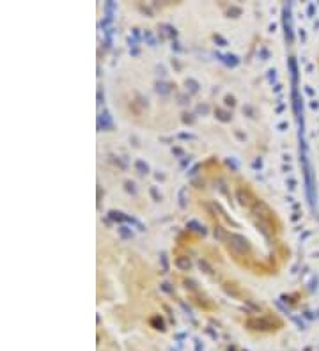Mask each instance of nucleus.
Masks as SVG:
<instances>
[{"instance_id":"nucleus-38","label":"nucleus","mask_w":319,"mask_h":351,"mask_svg":"<svg viewBox=\"0 0 319 351\" xmlns=\"http://www.w3.org/2000/svg\"><path fill=\"white\" fill-rule=\"evenodd\" d=\"M184 287L186 289H191V291H197V284L193 280H184Z\"/></svg>"},{"instance_id":"nucleus-42","label":"nucleus","mask_w":319,"mask_h":351,"mask_svg":"<svg viewBox=\"0 0 319 351\" xmlns=\"http://www.w3.org/2000/svg\"><path fill=\"white\" fill-rule=\"evenodd\" d=\"M128 44H129V48L133 50V48H137V44H138V41H137L135 37H131V36H129V37H128Z\"/></svg>"},{"instance_id":"nucleus-8","label":"nucleus","mask_w":319,"mask_h":351,"mask_svg":"<svg viewBox=\"0 0 319 351\" xmlns=\"http://www.w3.org/2000/svg\"><path fill=\"white\" fill-rule=\"evenodd\" d=\"M186 229L193 231V232H197V234H202V236L207 234V229H206L200 222H197V220H190V222L186 223Z\"/></svg>"},{"instance_id":"nucleus-51","label":"nucleus","mask_w":319,"mask_h":351,"mask_svg":"<svg viewBox=\"0 0 319 351\" xmlns=\"http://www.w3.org/2000/svg\"><path fill=\"white\" fill-rule=\"evenodd\" d=\"M276 128L280 129V131H284V129H285V128H289V124H287V122H280V124H278Z\"/></svg>"},{"instance_id":"nucleus-37","label":"nucleus","mask_w":319,"mask_h":351,"mask_svg":"<svg viewBox=\"0 0 319 351\" xmlns=\"http://www.w3.org/2000/svg\"><path fill=\"white\" fill-rule=\"evenodd\" d=\"M269 55H271V53H269L268 48H261V50H259V57H261L262 60H268Z\"/></svg>"},{"instance_id":"nucleus-2","label":"nucleus","mask_w":319,"mask_h":351,"mask_svg":"<svg viewBox=\"0 0 319 351\" xmlns=\"http://www.w3.org/2000/svg\"><path fill=\"white\" fill-rule=\"evenodd\" d=\"M250 209H252V215H254L255 218L262 220V222H271V218H273L271 208H269L264 201H261V199H255L254 204L250 206Z\"/></svg>"},{"instance_id":"nucleus-39","label":"nucleus","mask_w":319,"mask_h":351,"mask_svg":"<svg viewBox=\"0 0 319 351\" xmlns=\"http://www.w3.org/2000/svg\"><path fill=\"white\" fill-rule=\"evenodd\" d=\"M223 289H225L229 294H232V296H239V291H236L234 287H229V284H225V286H223Z\"/></svg>"},{"instance_id":"nucleus-58","label":"nucleus","mask_w":319,"mask_h":351,"mask_svg":"<svg viewBox=\"0 0 319 351\" xmlns=\"http://www.w3.org/2000/svg\"><path fill=\"white\" fill-rule=\"evenodd\" d=\"M291 218H292V222H296V220H298V218H300V215H298V213H294V215H292V216H291Z\"/></svg>"},{"instance_id":"nucleus-50","label":"nucleus","mask_w":319,"mask_h":351,"mask_svg":"<svg viewBox=\"0 0 319 351\" xmlns=\"http://www.w3.org/2000/svg\"><path fill=\"white\" fill-rule=\"evenodd\" d=\"M234 135H236V137H238V138H239V140H245V138H247V137H245V135H243V133H241V131H239V129H236V131H234Z\"/></svg>"},{"instance_id":"nucleus-14","label":"nucleus","mask_w":319,"mask_h":351,"mask_svg":"<svg viewBox=\"0 0 319 351\" xmlns=\"http://www.w3.org/2000/svg\"><path fill=\"white\" fill-rule=\"evenodd\" d=\"M135 169H137V172H138V174H142V176H147L149 172H151L149 165L145 163L144 160H135Z\"/></svg>"},{"instance_id":"nucleus-56","label":"nucleus","mask_w":319,"mask_h":351,"mask_svg":"<svg viewBox=\"0 0 319 351\" xmlns=\"http://www.w3.org/2000/svg\"><path fill=\"white\" fill-rule=\"evenodd\" d=\"M195 185H197V188H204V183H200V181H193Z\"/></svg>"},{"instance_id":"nucleus-53","label":"nucleus","mask_w":319,"mask_h":351,"mask_svg":"<svg viewBox=\"0 0 319 351\" xmlns=\"http://www.w3.org/2000/svg\"><path fill=\"white\" fill-rule=\"evenodd\" d=\"M280 91H282V85H280V84H276V85L273 87V92H280Z\"/></svg>"},{"instance_id":"nucleus-61","label":"nucleus","mask_w":319,"mask_h":351,"mask_svg":"<svg viewBox=\"0 0 319 351\" xmlns=\"http://www.w3.org/2000/svg\"><path fill=\"white\" fill-rule=\"evenodd\" d=\"M300 37H301V41H305V32L303 30H300Z\"/></svg>"},{"instance_id":"nucleus-12","label":"nucleus","mask_w":319,"mask_h":351,"mask_svg":"<svg viewBox=\"0 0 319 351\" xmlns=\"http://www.w3.org/2000/svg\"><path fill=\"white\" fill-rule=\"evenodd\" d=\"M213 236H215V239H216V241H227L229 232H227L222 225H216V227H215V231H213Z\"/></svg>"},{"instance_id":"nucleus-46","label":"nucleus","mask_w":319,"mask_h":351,"mask_svg":"<svg viewBox=\"0 0 319 351\" xmlns=\"http://www.w3.org/2000/svg\"><path fill=\"white\" fill-rule=\"evenodd\" d=\"M190 163H191V158H190V156H188V158H183V160H181V169L188 167Z\"/></svg>"},{"instance_id":"nucleus-43","label":"nucleus","mask_w":319,"mask_h":351,"mask_svg":"<svg viewBox=\"0 0 319 351\" xmlns=\"http://www.w3.org/2000/svg\"><path fill=\"white\" fill-rule=\"evenodd\" d=\"M172 154H176V156H184V151L181 149V147H172Z\"/></svg>"},{"instance_id":"nucleus-22","label":"nucleus","mask_w":319,"mask_h":351,"mask_svg":"<svg viewBox=\"0 0 319 351\" xmlns=\"http://www.w3.org/2000/svg\"><path fill=\"white\" fill-rule=\"evenodd\" d=\"M126 222L128 223H131V225H135L138 231H145V227H144V223H140L135 216H129V215H126Z\"/></svg>"},{"instance_id":"nucleus-45","label":"nucleus","mask_w":319,"mask_h":351,"mask_svg":"<svg viewBox=\"0 0 319 351\" xmlns=\"http://www.w3.org/2000/svg\"><path fill=\"white\" fill-rule=\"evenodd\" d=\"M172 50L174 51H183V46L177 43V41H172Z\"/></svg>"},{"instance_id":"nucleus-57","label":"nucleus","mask_w":319,"mask_h":351,"mask_svg":"<svg viewBox=\"0 0 319 351\" xmlns=\"http://www.w3.org/2000/svg\"><path fill=\"white\" fill-rule=\"evenodd\" d=\"M275 29H276V25L275 23H271V25H269V32H275Z\"/></svg>"},{"instance_id":"nucleus-16","label":"nucleus","mask_w":319,"mask_h":351,"mask_svg":"<svg viewBox=\"0 0 319 351\" xmlns=\"http://www.w3.org/2000/svg\"><path fill=\"white\" fill-rule=\"evenodd\" d=\"M186 87H188V91H190L191 94H197L198 91H200V84H198L195 78H186Z\"/></svg>"},{"instance_id":"nucleus-21","label":"nucleus","mask_w":319,"mask_h":351,"mask_svg":"<svg viewBox=\"0 0 319 351\" xmlns=\"http://www.w3.org/2000/svg\"><path fill=\"white\" fill-rule=\"evenodd\" d=\"M198 268L204 273H207V275H213V268L209 266V263H207L206 259H198Z\"/></svg>"},{"instance_id":"nucleus-48","label":"nucleus","mask_w":319,"mask_h":351,"mask_svg":"<svg viewBox=\"0 0 319 351\" xmlns=\"http://www.w3.org/2000/svg\"><path fill=\"white\" fill-rule=\"evenodd\" d=\"M131 34H133V37L138 41L140 39V32H138V29H131Z\"/></svg>"},{"instance_id":"nucleus-55","label":"nucleus","mask_w":319,"mask_h":351,"mask_svg":"<svg viewBox=\"0 0 319 351\" xmlns=\"http://www.w3.org/2000/svg\"><path fill=\"white\" fill-rule=\"evenodd\" d=\"M172 66H176V69H181V64L177 62L176 59H172Z\"/></svg>"},{"instance_id":"nucleus-60","label":"nucleus","mask_w":319,"mask_h":351,"mask_svg":"<svg viewBox=\"0 0 319 351\" xmlns=\"http://www.w3.org/2000/svg\"><path fill=\"white\" fill-rule=\"evenodd\" d=\"M98 103H101V89H98Z\"/></svg>"},{"instance_id":"nucleus-26","label":"nucleus","mask_w":319,"mask_h":351,"mask_svg":"<svg viewBox=\"0 0 319 351\" xmlns=\"http://www.w3.org/2000/svg\"><path fill=\"white\" fill-rule=\"evenodd\" d=\"M149 194H151V197H153V201H154V202H160V201H162V194L158 192V188H156V186H151V188H149Z\"/></svg>"},{"instance_id":"nucleus-47","label":"nucleus","mask_w":319,"mask_h":351,"mask_svg":"<svg viewBox=\"0 0 319 351\" xmlns=\"http://www.w3.org/2000/svg\"><path fill=\"white\" fill-rule=\"evenodd\" d=\"M252 167H254V169H262V160L261 158H257L254 163H252Z\"/></svg>"},{"instance_id":"nucleus-23","label":"nucleus","mask_w":319,"mask_h":351,"mask_svg":"<svg viewBox=\"0 0 319 351\" xmlns=\"http://www.w3.org/2000/svg\"><path fill=\"white\" fill-rule=\"evenodd\" d=\"M179 208L181 209L186 208V188L184 186L179 190Z\"/></svg>"},{"instance_id":"nucleus-9","label":"nucleus","mask_w":319,"mask_h":351,"mask_svg":"<svg viewBox=\"0 0 319 351\" xmlns=\"http://www.w3.org/2000/svg\"><path fill=\"white\" fill-rule=\"evenodd\" d=\"M255 225H257V229L261 231L262 234L266 238H271V234H273V229H271V222H262V220H257L255 222Z\"/></svg>"},{"instance_id":"nucleus-4","label":"nucleus","mask_w":319,"mask_h":351,"mask_svg":"<svg viewBox=\"0 0 319 351\" xmlns=\"http://www.w3.org/2000/svg\"><path fill=\"white\" fill-rule=\"evenodd\" d=\"M247 326L250 330H261V332H268V330H273L275 324L269 321L268 317H252L247 321Z\"/></svg>"},{"instance_id":"nucleus-19","label":"nucleus","mask_w":319,"mask_h":351,"mask_svg":"<svg viewBox=\"0 0 319 351\" xmlns=\"http://www.w3.org/2000/svg\"><path fill=\"white\" fill-rule=\"evenodd\" d=\"M170 87L169 84H165V82H156V92L162 94V96H167V94L170 92Z\"/></svg>"},{"instance_id":"nucleus-32","label":"nucleus","mask_w":319,"mask_h":351,"mask_svg":"<svg viewBox=\"0 0 319 351\" xmlns=\"http://www.w3.org/2000/svg\"><path fill=\"white\" fill-rule=\"evenodd\" d=\"M213 39H215V43H218V46H227V39H223V37L220 36V34H215L213 36Z\"/></svg>"},{"instance_id":"nucleus-13","label":"nucleus","mask_w":319,"mask_h":351,"mask_svg":"<svg viewBox=\"0 0 319 351\" xmlns=\"http://www.w3.org/2000/svg\"><path fill=\"white\" fill-rule=\"evenodd\" d=\"M176 266L179 268V270H183V271H188L191 268V261L190 257H184V255H181V257L176 259Z\"/></svg>"},{"instance_id":"nucleus-5","label":"nucleus","mask_w":319,"mask_h":351,"mask_svg":"<svg viewBox=\"0 0 319 351\" xmlns=\"http://www.w3.org/2000/svg\"><path fill=\"white\" fill-rule=\"evenodd\" d=\"M98 129L99 131H112L113 129V121L108 110H103L98 115Z\"/></svg>"},{"instance_id":"nucleus-35","label":"nucleus","mask_w":319,"mask_h":351,"mask_svg":"<svg viewBox=\"0 0 319 351\" xmlns=\"http://www.w3.org/2000/svg\"><path fill=\"white\" fill-rule=\"evenodd\" d=\"M160 289H162V291H165V293H169V294H174V287L170 286L169 282H163L162 286H160Z\"/></svg>"},{"instance_id":"nucleus-7","label":"nucleus","mask_w":319,"mask_h":351,"mask_svg":"<svg viewBox=\"0 0 319 351\" xmlns=\"http://www.w3.org/2000/svg\"><path fill=\"white\" fill-rule=\"evenodd\" d=\"M215 55H216V59L222 60L227 67H236V66L239 64V57L234 55V53H220V51H216Z\"/></svg>"},{"instance_id":"nucleus-30","label":"nucleus","mask_w":319,"mask_h":351,"mask_svg":"<svg viewBox=\"0 0 319 351\" xmlns=\"http://www.w3.org/2000/svg\"><path fill=\"white\" fill-rule=\"evenodd\" d=\"M160 261H162V268H163V271H162V273H167V270H169V263H167V254H165V252H162V255H160Z\"/></svg>"},{"instance_id":"nucleus-33","label":"nucleus","mask_w":319,"mask_h":351,"mask_svg":"<svg viewBox=\"0 0 319 351\" xmlns=\"http://www.w3.org/2000/svg\"><path fill=\"white\" fill-rule=\"evenodd\" d=\"M223 101H225L227 107H234V105H236V98H234L232 94H227L225 98H223Z\"/></svg>"},{"instance_id":"nucleus-11","label":"nucleus","mask_w":319,"mask_h":351,"mask_svg":"<svg viewBox=\"0 0 319 351\" xmlns=\"http://www.w3.org/2000/svg\"><path fill=\"white\" fill-rule=\"evenodd\" d=\"M215 117L222 122H229L232 119V114L229 110H223V108H215Z\"/></svg>"},{"instance_id":"nucleus-40","label":"nucleus","mask_w":319,"mask_h":351,"mask_svg":"<svg viewBox=\"0 0 319 351\" xmlns=\"http://www.w3.org/2000/svg\"><path fill=\"white\" fill-rule=\"evenodd\" d=\"M225 161H227V165H229V167H231V169H232L234 172L238 170V163H236V161H234V158H227Z\"/></svg>"},{"instance_id":"nucleus-17","label":"nucleus","mask_w":319,"mask_h":351,"mask_svg":"<svg viewBox=\"0 0 319 351\" xmlns=\"http://www.w3.org/2000/svg\"><path fill=\"white\" fill-rule=\"evenodd\" d=\"M108 218L113 220V222H126V215L121 213V211H115V209H110V211H108Z\"/></svg>"},{"instance_id":"nucleus-1","label":"nucleus","mask_w":319,"mask_h":351,"mask_svg":"<svg viewBox=\"0 0 319 351\" xmlns=\"http://www.w3.org/2000/svg\"><path fill=\"white\" fill-rule=\"evenodd\" d=\"M227 247H229V252H232L234 255H247V254H250V250H252L250 241H248L245 236L236 234V232H231V234H229V238H227Z\"/></svg>"},{"instance_id":"nucleus-25","label":"nucleus","mask_w":319,"mask_h":351,"mask_svg":"<svg viewBox=\"0 0 319 351\" xmlns=\"http://www.w3.org/2000/svg\"><path fill=\"white\" fill-rule=\"evenodd\" d=\"M144 39L147 41L149 46H156V39H154V36H153L151 30H145V32H144Z\"/></svg>"},{"instance_id":"nucleus-34","label":"nucleus","mask_w":319,"mask_h":351,"mask_svg":"<svg viewBox=\"0 0 319 351\" xmlns=\"http://www.w3.org/2000/svg\"><path fill=\"white\" fill-rule=\"evenodd\" d=\"M177 138H181V140H195L197 137L193 133H177Z\"/></svg>"},{"instance_id":"nucleus-20","label":"nucleus","mask_w":319,"mask_h":351,"mask_svg":"<svg viewBox=\"0 0 319 351\" xmlns=\"http://www.w3.org/2000/svg\"><path fill=\"white\" fill-rule=\"evenodd\" d=\"M241 14H243V9H241L239 6H231V7L227 9V16H229V18H239Z\"/></svg>"},{"instance_id":"nucleus-54","label":"nucleus","mask_w":319,"mask_h":351,"mask_svg":"<svg viewBox=\"0 0 319 351\" xmlns=\"http://www.w3.org/2000/svg\"><path fill=\"white\" fill-rule=\"evenodd\" d=\"M129 53H131V55H133V57H137V55H138V53H140V50H138V48H133V50L129 51Z\"/></svg>"},{"instance_id":"nucleus-18","label":"nucleus","mask_w":319,"mask_h":351,"mask_svg":"<svg viewBox=\"0 0 319 351\" xmlns=\"http://www.w3.org/2000/svg\"><path fill=\"white\" fill-rule=\"evenodd\" d=\"M117 232H119V236L122 238V239H131V238H133V231L129 229L128 225H121L119 229H117Z\"/></svg>"},{"instance_id":"nucleus-24","label":"nucleus","mask_w":319,"mask_h":351,"mask_svg":"<svg viewBox=\"0 0 319 351\" xmlns=\"http://www.w3.org/2000/svg\"><path fill=\"white\" fill-rule=\"evenodd\" d=\"M105 11H106V14H112L113 16V13L117 11V4L115 2H112V0H108L105 4Z\"/></svg>"},{"instance_id":"nucleus-41","label":"nucleus","mask_w":319,"mask_h":351,"mask_svg":"<svg viewBox=\"0 0 319 351\" xmlns=\"http://www.w3.org/2000/svg\"><path fill=\"white\" fill-rule=\"evenodd\" d=\"M268 80L271 84L276 80V69H268Z\"/></svg>"},{"instance_id":"nucleus-36","label":"nucleus","mask_w":319,"mask_h":351,"mask_svg":"<svg viewBox=\"0 0 319 351\" xmlns=\"http://www.w3.org/2000/svg\"><path fill=\"white\" fill-rule=\"evenodd\" d=\"M177 101H179V105H186V103H190V96L188 94H179Z\"/></svg>"},{"instance_id":"nucleus-29","label":"nucleus","mask_w":319,"mask_h":351,"mask_svg":"<svg viewBox=\"0 0 319 351\" xmlns=\"http://www.w3.org/2000/svg\"><path fill=\"white\" fill-rule=\"evenodd\" d=\"M181 115H183L181 121H183L184 124H193V122H195V117H193L191 114H188V112H184V114H181Z\"/></svg>"},{"instance_id":"nucleus-27","label":"nucleus","mask_w":319,"mask_h":351,"mask_svg":"<svg viewBox=\"0 0 319 351\" xmlns=\"http://www.w3.org/2000/svg\"><path fill=\"white\" fill-rule=\"evenodd\" d=\"M243 114L247 115V117H250V119H254L255 117V108L252 107V105H245V107H243Z\"/></svg>"},{"instance_id":"nucleus-15","label":"nucleus","mask_w":319,"mask_h":351,"mask_svg":"<svg viewBox=\"0 0 319 351\" xmlns=\"http://www.w3.org/2000/svg\"><path fill=\"white\" fill-rule=\"evenodd\" d=\"M149 323H151V324H153L156 330H160V332H165V321H163L162 316H153Z\"/></svg>"},{"instance_id":"nucleus-52","label":"nucleus","mask_w":319,"mask_h":351,"mask_svg":"<svg viewBox=\"0 0 319 351\" xmlns=\"http://www.w3.org/2000/svg\"><path fill=\"white\" fill-rule=\"evenodd\" d=\"M154 178L158 181H165V178H167V176H165V174H154Z\"/></svg>"},{"instance_id":"nucleus-59","label":"nucleus","mask_w":319,"mask_h":351,"mask_svg":"<svg viewBox=\"0 0 319 351\" xmlns=\"http://www.w3.org/2000/svg\"><path fill=\"white\" fill-rule=\"evenodd\" d=\"M307 11H309V14H312V13H314V6H312V4H310V6H309V9H307Z\"/></svg>"},{"instance_id":"nucleus-49","label":"nucleus","mask_w":319,"mask_h":351,"mask_svg":"<svg viewBox=\"0 0 319 351\" xmlns=\"http://www.w3.org/2000/svg\"><path fill=\"white\" fill-rule=\"evenodd\" d=\"M287 185H289V190H294V188H296V186H294V185H296V181L289 178V179H287Z\"/></svg>"},{"instance_id":"nucleus-6","label":"nucleus","mask_w":319,"mask_h":351,"mask_svg":"<svg viewBox=\"0 0 319 351\" xmlns=\"http://www.w3.org/2000/svg\"><path fill=\"white\" fill-rule=\"evenodd\" d=\"M236 199H238V202H239L241 206H252L254 204V195L248 192L247 188H238L236 190Z\"/></svg>"},{"instance_id":"nucleus-3","label":"nucleus","mask_w":319,"mask_h":351,"mask_svg":"<svg viewBox=\"0 0 319 351\" xmlns=\"http://www.w3.org/2000/svg\"><path fill=\"white\" fill-rule=\"evenodd\" d=\"M291 4H284L282 7V20H284V32H285V41L287 44H292V23H291Z\"/></svg>"},{"instance_id":"nucleus-31","label":"nucleus","mask_w":319,"mask_h":351,"mask_svg":"<svg viewBox=\"0 0 319 351\" xmlns=\"http://www.w3.org/2000/svg\"><path fill=\"white\" fill-rule=\"evenodd\" d=\"M197 114H202V115L209 114V105H206V103H204V105H202V103H200V105H197Z\"/></svg>"},{"instance_id":"nucleus-44","label":"nucleus","mask_w":319,"mask_h":351,"mask_svg":"<svg viewBox=\"0 0 319 351\" xmlns=\"http://www.w3.org/2000/svg\"><path fill=\"white\" fill-rule=\"evenodd\" d=\"M198 169H200V165H193V167H191L190 170H188V176H197Z\"/></svg>"},{"instance_id":"nucleus-28","label":"nucleus","mask_w":319,"mask_h":351,"mask_svg":"<svg viewBox=\"0 0 319 351\" xmlns=\"http://www.w3.org/2000/svg\"><path fill=\"white\" fill-rule=\"evenodd\" d=\"M124 190H126L128 194L137 195V188H135V183H133V181H126V183H124Z\"/></svg>"},{"instance_id":"nucleus-10","label":"nucleus","mask_w":319,"mask_h":351,"mask_svg":"<svg viewBox=\"0 0 319 351\" xmlns=\"http://www.w3.org/2000/svg\"><path fill=\"white\" fill-rule=\"evenodd\" d=\"M287 64H289V69H291V78H292V89H296V85H298V67H296V60H294L292 57H289Z\"/></svg>"}]
</instances>
